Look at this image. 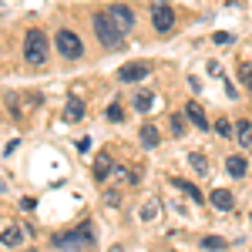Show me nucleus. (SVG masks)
Returning <instances> with one entry per match:
<instances>
[{
    "instance_id": "13",
    "label": "nucleus",
    "mask_w": 252,
    "mask_h": 252,
    "mask_svg": "<svg viewBox=\"0 0 252 252\" xmlns=\"http://www.w3.org/2000/svg\"><path fill=\"white\" fill-rule=\"evenodd\" d=\"M131 104H135V111H141V115H145V111H152V104H155V94H152V91H138V94L131 97Z\"/></svg>"
},
{
    "instance_id": "17",
    "label": "nucleus",
    "mask_w": 252,
    "mask_h": 252,
    "mask_svg": "<svg viewBox=\"0 0 252 252\" xmlns=\"http://www.w3.org/2000/svg\"><path fill=\"white\" fill-rule=\"evenodd\" d=\"M225 168H229V175H235V178H242V175H246V158H239V155L225 158Z\"/></svg>"
},
{
    "instance_id": "20",
    "label": "nucleus",
    "mask_w": 252,
    "mask_h": 252,
    "mask_svg": "<svg viewBox=\"0 0 252 252\" xmlns=\"http://www.w3.org/2000/svg\"><path fill=\"white\" fill-rule=\"evenodd\" d=\"M168 125H172V135L175 138L185 135V118H182V115H172V121H168Z\"/></svg>"
},
{
    "instance_id": "4",
    "label": "nucleus",
    "mask_w": 252,
    "mask_h": 252,
    "mask_svg": "<svg viewBox=\"0 0 252 252\" xmlns=\"http://www.w3.org/2000/svg\"><path fill=\"white\" fill-rule=\"evenodd\" d=\"M58 51L67 61H78L81 54H84V44H81V37L74 31H58Z\"/></svg>"
},
{
    "instance_id": "10",
    "label": "nucleus",
    "mask_w": 252,
    "mask_h": 252,
    "mask_svg": "<svg viewBox=\"0 0 252 252\" xmlns=\"http://www.w3.org/2000/svg\"><path fill=\"white\" fill-rule=\"evenodd\" d=\"M81 118H84V97H67L64 121H81Z\"/></svg>"
},
{
    "instance_id": "19",
    "label": "nucleus",
    "mask_w": 252,
    "mask_h": 252,
    "mask_svg": "<svg viewBox=\"0 0 252 252\" xmlns=\"http://www.w3.org/2000/svg\"><path fill=\"white\" fill-rule=\"evenodd\" d=\"M202 249H209V252H222L225 249V239H215V235H205V239H202Z\"/></svg>"
},
{
    "instance_id": "5",
    "label": "nucleus",
    "mask_w": 252,
    "mask_h": 252,
    "mask_svg": "<svg viewBox=\"0 0 252 252\" xmlns=\"http://www.w3.org/2000/svg\"><path fill=\"white\" fill-rule=\"evenodd\" d=\"M152 24H155L158 34H168V31L175 27V10L168 7V3L155 0V3H152Z\"/></svg>"
},
{
    "instance_id": "24",
    "label": "nucleus",
    "mask_w": 252,
    "mask_h": 252,
    "mask_svg": "<svg viewBox=\"0 0 252 252\" xmlns=\"http://www.w3.org/2000/svg\"><path fill=\"white\" fill-rule=\"evenodd\" d=\"M192 165H195V172H205V168H209V165H205V158H202V155H192Z\"/></svg>"
},
{
    "instance_id": "15",
    "label": "nucleus",
    "mask_w": 252,
    "mask_h": 252,
    "mask_svg": "<svg viewBox=\"0 0 252 252\" xmlns=\"http://www.w3.org/2000/svg\"><path fill=\"white\" fill-rule=\"evenodd\" d=\"M158 138H161V135H158L155 125H141V145H145V148H155Z\"/></svg>"
},
{
    "instance_id": "9",
    "label": "nucleus",
    "mask_w": 252,
    "mask_h": 252,
    "mask_svg": "<svg viewBox=\"0 0 252 252\" xmlns=\"http://www.w3.org/2000/svg\"><path fill=\"white\" fill-rule=\"evenodd\" d=\"M209 202H212V209H219V212H229V209L235 205V198H232L229 189H215V192L209 195Z\"/></svg>"
},
{
    "instance_id": "25",
    "label": "nucleus",
    "mask_w": 252,
    "mask_h": 252,
    "mask_svg": "<svg viewBox=\"0 0 252 252\" xmlns=\"http://www.w3.org/2000/svg\"><path fill=\"white\" fill-rule=\"evenodd\" d=\"M155 212H158V202H148V205H145V212H141V215H145V219H155Z\"/></svg>"
},
{
    "instance_id": "21",
    "label": "nucleus",
    "mask_w": 252,
    "mask_h": 252,
    "mask_svg": "<svg viewBox=\"0 0 252 252\" xmlns=\"http://www.w3.org/2000/svg\"><path fill=\"white\" fill-rule=\"evenodd\" d=\"M212 128L219 131V135H232V121H229V118H219V121H215Z\"/></svg>"
},
{
    "instance_id": "18",
    "label": "nucleus",
    "mask_w": 252,
    "mask_h": 252,
    "mask_svg": "<svg viewBox=\"0 0 252 252\" xmlns=\"http://www.w3.org/2000/svg\"><path fill=\"white\" fill-rule=\"evenodd\" d=\"M235 138H239V145H249V141H252V125H249V121H239Z\"/></svg>"
},
{
    "instance_id": "11",
    "label": "nucleus",
    "mask_w": 252,
    "mask_h": 252,
    "mask_svg": "<svg viewBox=\"0 0 252 252\" xmlns=\"http://www.w3.org/2000/svg\"><path fill=\"white\" fill-rule=\"evenodd\" d=\"M185 118H189V121H192L195 128H212V125H209V121H205V111H202V108H198V104H195V101H189V108H185Z\"/></svg>"
},
{
    "instance_id": "8",
    "label": "nucleus",
    "mask_w": 252,
    "mask_h": 252,
    "mask_svg": "<svg viewBox=\"0 0 252 252\" xmlns=\"http://www.w3.org/2000/svg\"><path fill=\"white\" fill-rule=\"evenodd\" d=\"M108 14H111V20L118 24V31H121V34H128V31L135 27V14H131V7H125V3H115Z\"/></svg>"
},
{
    "instance_id": "23",
    "label": "nucleus",
    "mask_w": 252,
    "mask_h": 252,
    "mask_svg": "<svg viewBox=\"0 0 252 252\" xmlns=\"http://www.w3.org/2000/svg\"><path fill=\"white\" fill-rule=\"evenodd\" d=\"M121 118H125L121 104H111V108H108V121H121Z\"/></svg>"
},
{
    "instance_id": "26",
    "label": "nucleus",
    "mask_w": 252,
    "mask_h": 252,
    "mask_svg": "<svg viewBox=\"0 0 252 252\" xmlns=\"http://www.w3.org/2000/svg\"><path fill=\"white\" fill-rule=\"evenodd\" d=\"M215 44H229V40H232V34H225V31H219V34H215Z\"/></svg>"
},
{
    "instance_id": "2",
    "label": "nucleus",
    "mask_w": 252,
    "mask_h": 252,
    "mask_svg": "<svg viewBox=\"0 0 252 252\" xmlns=\"http://www.w3.org/2000/svg\"><path fill=\"white\" fill-rule=\"evenodd\" d=\"M24 58L31 61V64H44L47 61V37H44V31H27V37H24Z\"/></svg>"
},
{
    "instance_id": "3",
    "label": "nucleus",
    "mask_w": 252,
    "mask_h": 252,
    "mask_svg": "<svg viewBox=\"0 0 252 252\" xmlns=\"http://www.w3.org/2000/svg\"><path fill=\"white\" fill-rule=\"evenodd\" d=\"M91 242H94V235L88 225H78L67 235H54V249H74V246H91Z\"/></svg>"
},
{
    "instance_id": "22",
    "label": "nucleus",
    "mask_w": 252,
    "mask_h": 252,
    "mask_svg": "<svg viewBox=\"0 0 252 252\" xmlns=\"http://www.w3.org/2000/svg\"><path fill=\"white\" fill-rule=\"evenodd\" d=\"M239 78H242V84L252 91V64H242V67H239Z\"/></svg>"
},
{
    "instance_id": "27",
    "label": "nucleus",
    "mask_w": 252,
    "mask_h": 252,
    "mask_svg": "<svg viewBox=\"0 0 252 252\" xmlns=\"http://www.w3.org/2000/svg\"><path fill=\"white\" fill-rule=\"evenodd\" d=\"M27 252H34V249H27Z\"/></svg>"
},
{
    "instance_id": "12",
    "label": "nucleus",
    "mask_w": 252,
    "mask_h": 252,
    "mask_svg": "<svg viewBox=\"0 0 252 252\" xmlns=\"http://www.w3.org/2000/svg\"><path fill=\"white\" fill-rule=\"evenodd\" d=\"M108 172H111V155H108V152H101V155L94 158V178H97V182H104Z\"/></svg>"
},
{
    "instance_id": "1",
    "label": "nucleus",
    "mask_w": 252,
    "mask_h": 252,
    "mask_svg": "<svg viewBox=\"0 0 252 252\" xmlns=\"http://www.w3.org/2000/svg\"><path fill=\"white\" fill-rule=\"evenodd\" d=\"M94 34L97 40L104 44V47H111V51H121L125 44H121V31H118V24L111 20V14H94Z\"/></svg>"
},
{
    "instance_id": "16",
    "label": "nucleus",
    "mask_w": 252,
    "mask_h": 252,
    "mask_svg": "<svg viewBox=\"0 0 252 252\" xmlns=\"http://www.w3.org/2000/svg\"><path fill=\"white\" fill-rule=\"evenodd\" d=\"M172 185H175V189H182L185 195H192V202H202V192L195 189L192 182H185V178H172Z\"/></svg>"
},
{
    "instance_id": "6",
    "label": "nucleus",
    "mask_w": 252,
    "mask_h": 252,
    "mask_svg": "<svg viewBox=\"0 0 252 252\" xmlns=\"http://www.w3.org/2000/svg\"><path fill=\"white\" fill-rule=\"evenodd\" d=\"M7 104H10V111H14V118H24L27 111H34L40 104L37 94H10L7 97Z\"/></svg>"
},
{
    "instance_id": "7",
    "label": "nucleus",
    "mask_w": 252,
    "mask_h": 252,
    "mask_svg": "<svg viewBox=\"0 0 252 252\" xmlns=\"http://www.w3.org/2000/svg\"><path fill=\"white\" fill-rule=\"evenodd\" d=\"M148 74H152V64H148V61H131V64H125V67L118 71L121 81H141V78H148Z\"/></svg>"
},
{
    "instance_id": "14",
    "label": "nucleus",
    "mask_w": 252,
    "mask_h": 252,
    "mask_svg": "<svg viewBox=\"0 0 252 252\" xmlns=\"http://www.w3.org/2000/svg\"><path fill=\"white\" fill-rule=\"evenodd\" d=\"M20 239H24V229H20V225H7V229L0 232V242H3V246H20Z\"/></svg>"
}]
</instances>
